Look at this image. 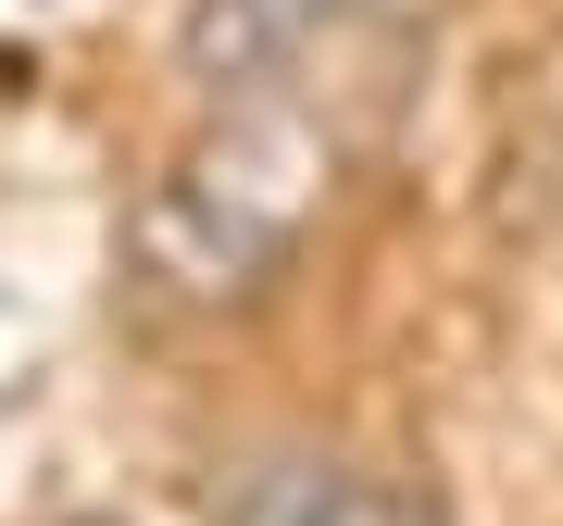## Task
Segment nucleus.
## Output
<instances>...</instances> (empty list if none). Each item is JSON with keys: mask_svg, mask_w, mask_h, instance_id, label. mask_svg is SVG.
<instances>
[{"mask_svg": "<svg viewBox=\"0 0 563 526\" xmlns=\"http://www.w3.org/2000/svg\"><path fill=\"white\" fill-rule=\"evenodd\" d=\"M213 526H439V514L351 451H239L213 476Z\"/></svg>", "mask_w": 563, "mask_h": 526, "instance_id": "nucleus-2", "label": "nucleus"}, {"mask_svg": "<svg viewBox=\"0 0 563 526\" xmlns=\"http://www.w3.org/2000/svg\"><path fill=\"white\" fill-rule=\"evenodd\" d=\"M313 188H325V139H301L288 113H239L139 201V288H163V302L263 288L313 226Z\"/></svg>", "mask_w": 563, "mask_h": 526, "instance_id": "nucleus-1", "label": "nucleus"}, {"mask_svg": "<svg viewBox=\"0 0 563 526\" xmlns=\"http://www.w3.org/2000/svg\"><path fill=\"white\" fill-rule=\"evenodd\" d=\"M76 526H125V514H76Z\"/></svg>", "mask_w": 563, "mask_h": 526, "instance_id": "nucleus-4", "label": "nucleus"}, {"mask_svg": "<svg viewBox=\"0 0 563 526\" xmlns=\"http://www.w3.org/2000/svg\"><path fill=\"white\" fill-rule=\"evenodd\" d=\"M351 13H376V0H201V13H188V63H201L213 88L225 76L263 88V76H288L301 51H325Z\"/></svg>", "mask_w": 563, "mask_h": 526, "instance_id": "nucleus-3", "label": "nucleus"}]
</instances>
